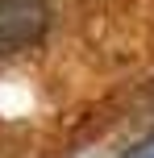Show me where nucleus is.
<instances>
[{"instance_id":"obj_1","label":"nucleus","mask_w":154,"mask_h":158,"mask_svg":"<svg viewBox=\"0 0 154 158\" xmlns=\"http://www.w3.org/2000/svg\"><path fill=\"white\" fill-rule=\"evenodd\" d=\"M50 25L46 0H0V58L42 42Z\"/></svg>"},{"instance_id":"obj_2","label":"nucleus","mask_w":154,"mask_h":158,"mask_svg":"<svg viewBox=\"0 0 154 158\" xmlns=\"http://www.w3.org/2000/svg\"><path fill=\"white\" fill-rule=\"evenodd\" d=\"M121 158H154V133H146L142 142H133L129 150H125Z\"/></svg>"}]
</instances>
